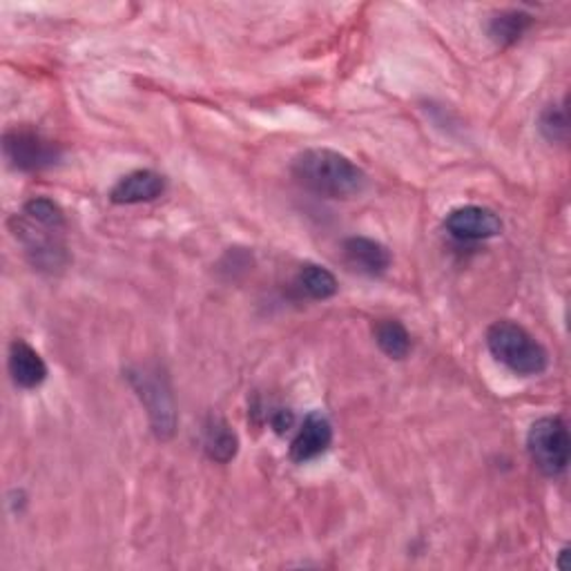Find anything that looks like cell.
Wrapping results in <instances>:
<instances>
[{
	"label": "cell",
	"instance_id": "1",
	"mask_svg": "<svg viewBox=\"0 0 571 571\" xmlns=\"http://www.w3.org/2000/svg\"><path fill=\"white\" fill-rule=\"evenodd\" d=\"M290 173L308 192L326 199H353L367 188L365 170L344 154L326 147L299 152L293 159Z\"/></svg>",
	"mask_w": 571,
	"mask_h": 571
},
{
	"label": "cell",
	"instance_id": "2",
	"mask_svg": "<svg viewBox=\"0 0 571 571\" xmlns=\"http://www.w3.org/2000/svg\"><path fill=\"white\" fill-rule=\"evenodd\" d=\"M487 346L491 355L515 376H540L549 367L545 346L521 324L502 320L489 326Z\"/></svg>",
	"mask_w": 571,
	"mask_h": 571
},
{
	"label": "cell",
	"instance_id": "3",
	"mask_svg": "<svg viewBox=\"0 0 571 571\" xmlns=\"http://www.w3.org/2000/svg\"><path fill=\"white\" fill-rule=\"evenodd\" d=\"M527 451L543 476H562L571 457V438L567 425L560 418H540L530 429Z\"/></svg>",
	"mask_w": 571,
	"mask_h": 571
},
{
	"label": "cell",
	"instance_id": "4",
	"mask_svg": "<svg viewBox=\"0 0 571 571\" xmlns=\"http://www.w3.org/2000/svg\"><path fill=\"white\" fill-rule=\"evenodd\" d=\"M3 152L12 168L21 173H40L57 166L61 159V145L32 128H14L3 136Z\"/></svg>",
	"mask_w": 571,
	"mask_h": 571
},
{
	"label": "cell",
	"instance_id": "5",
	"mask_svg": "<svg viewBox=\"0 0 571 571\" xmlns=\"http://www.w3.org/2000/svg\"><path fill=\"white\" fill-rule=\"evenodd\" d=\"M134 391L147 408L152 431L166 440L175 433V402L166 378L157 369L139 367L128 373Z\"/></svg>",
	"mask_w": 571,
	"mask_h": 571
},
{
	"label": "cell",
	"instance_id": "6",
	"mask_svg": "<svg viewBox=\"0 0 571 571\" xmlns=\"http://www.w3.org/2000/svg\"><path fill=\"white\" fill-rule=\"evenodd\" d=\"M444 228L457 241H485L502 233V222L489 207L462 205L447 215Z\"/></svg>",
	"mask_w": 571,
	"mask_h": 571
},
{
	"label": "cell",
	"instance_id": "7",
	"mask_svg": "<svg viewBox=\"0 0 571 571\" xmlns=\"http://www.w3.org/2000/svg\"><path fill=\"white\" fill-rule=\"evenodd\" d=\"M331 442H333V427L326 415L320 411L308 413L297 436L290 442V460L299 464L316 460L329 451Z\"/></svg>",
	"mask_w": 571,
	"mask_h": 571
},
{
	"label": "cell",
	"instance_id": "8",
	"mask_svg": "<svg viewBox=\"0 0 571 571\" xmlns=\"http://www.w3.org/2000/svg\"><path fill=\"white\" fill-rule=\"evenodd\" d=\"M342 252L346 264L361 275L378 277L389 271L391 252L384 243L369 237H348L342 243Z\"/></svg>",
	"mask_w": 571,
	"mask_h": 571
},
{
	"label": "cell",
	"instance_id": "9",
	"mask_svg": "<svg viewBox=\"0 0 571 571\" xmlns=\"http://www.w3.org/2000/svg\"><path fill=\"white\" fill-rule=\"evenodd\" d=\"M166 192V179L152 170H134L117 181L110 190V201L119 205H134L159 199Z\"/></svg>",
	"mask_w": 571,
	"mask_h": 571
},
{
	"label": "cell",
	"instance_id": "10",
	"mask_svg": "<svg viewBox=\"0 0 571 571\" xmlns=\"http://www.w3.org/2000/svg\"><path fill=\"white\" fill-rule=\"evenodd\" d=\"M8 367L14 384L21 389H36L47 380V365L43 357L23 340L12 342Z\"/></svg>",
	"mask_w": 571,
	"mask_h": 571
},
{
	"label": "cell",
	"instance_id": "11",
	"mask_svg": "<svg viewBox=\"0 0 571 571\" xmlns=\"http://www.w3.org/2000/svg\"><path fill=\"white\" fill-rule=\"evenodd\" d=\"M295 288L301 297L324 301L337 293L340 284L329 269L318 264H304L295 277Z\"/></svg>",
	"mask_w": 571,
	"mask_h": 571
},
{
	"label": "cell",
	"instance_id": "12",
	"mask_svg": "<svg viewBox=\"0 0 571 571\" xmlns=\"http://www.w3.org/2000/svg\"><path fill=\"white\" fill-rule=\"evenodd\" d=\"M203 449L207 457L226 464L237 455L239 449L237 433L222 418H211L203 429Z\"/></svg>",
	"mask_w": 571,
	"mask_h": 571
},
{
	"label": "cell",
	"instance_id": "13",
	"mask_svg": "<svg viewBox=\"0 0 571 571\" xmlns=\"http://www.w3.org/2000/svg\"><path fill=\"white\" fill-rule=\"evenodd\" d=\"M532 23H534L532 14L521 12V10H507V12H500L491 19L489 36L500 47H509V45H513V43L523 38V34L532 27Z\"/></svg>",
	"mask_w": 571,
	"mask_h": 571
},
{
	"label": "cell",
	"instance_id": "14",
	"mask_svg": "<svg viewBox=\"0 0 571 571\" xmlns=\"http://www.w3.org/2000/svg\"><path fill=\"white\" fill-rule=\"evenodd\" d=\"M373 335L380 350L391 359H404L411 350V335L397 320H380L373 326Z\"/></svg>",
	"mask_w": 571,
	"mask_h": 571
},
{
	"label": "cell",
	"instance_id": "15",
	"mask_svg": "<svg viewBox=\"0 0 571 571\" xmlns=\"http://www.w3.org/2000/svg\"><path fill=\"white\" fill-rule=\"evenodd\" d=\"M23 217H27L34 224H40L45 228H55V230H63L66 228V215L59 207V203H55L51 199L38 197L25 203L23 207Z\"/></svg>",
	"mask_w": 571,
	"mask_h": 571
},
{
	"label": "cell",
	"instance_id": "16",
	"mask_svg": "<svg viewBox=\"0 0 571 571\" xmlns=\"http://www.w3.org/2000/svg\"><path fill=\"white\" fill-rule=\"evenodd\" d=\"M538 128L543 132V136L551 143H564L567 141V132H569V119H567V108L564 103H551L547 106L540 115Z\"/></svg>",
	"mask_w": 571,
	"mask_h": 571
}]
</instances>
